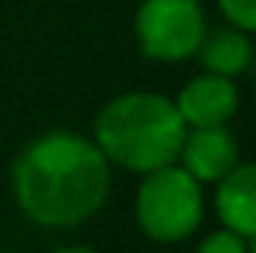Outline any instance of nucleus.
<instances>
[{
  "instance_id": "nucleus-1",
  "label": "nucleus",
  "mask_w": 256,
  "mask_h": 253,
  "mask_svg": "<svg viewBox=\"0 0 256 253\" xmlns=\"http://www.w3.org/2000/svg\"><path fill=\"white\" fill-rule=\"evenodd\" d=\"M18 208L39 226H74L92 218L110 194V161L96 140L48 131L12 167Z\"/></svg>"
},
{
  "instance_id": "nucleus-2",
  "label": "nucleus",
  "mask_w": 256,
  "mask_h": 253,
  "mask_svg": "<svg viewBox=\"0 0 256 253\" xmlns=\"http://www.w3.org/2000/svg\"><path fill=\"white\" fill-rule=\"evenodd\" d=\"M185 120L167 96L126 92L108 102L96 120V143L108 161L134 173H149L179 158Z\"/></svg>"
},
{
  "instance_id": "nucleus-3",
  "label": "nucleus",
  "mask_w": 256,
  "mask_h": 253,
  "mask_svg": "<svg viewBox=\"0 0 256 253\" xmlns=\"http://www.w3.org/2000/svg\"><path fill=\"white\" fill-rule=\"evenodd\" d=\"M134 214L140 230L155 242H182L202 220V188L185 167L164 164L149 170L137 188Z\"/></svg>"
},
{
  "instance_id": "nucleus-4",
  "label": "nucleus",
  "mask_w": 256,
  "mask_h": 253,
  "mask_svg": "<svg viewBox=\"0 0 256 253\" xmlns=\"http://www.w3.org/2000/svg\"><path fill=\"white\" fill-rule=\"evenodd\" d=\"M143 57L179 63L200 51L206 39V15L196 0H143L134 18Z\"/></svg>"
},
{
  "instance_id": "nucleus-5",
  "label": "nucleus",
  "mask_w": 256,
  "mask_h": 253,
  "mask_svg": "<svg viewBox=\"0 0 256 253\" xmlns=\"http://www.w3.org/2000/svg\"><path fill=\"white\" fill-rule=\"evenodd\" d=\"M176 108H179L188 128L226 126L238 110V92H236L232 78L218 74V72H206L182 86Z\"/></svg>"
},
{
  "instance_id": "nucleus-6",
  "label": "nucleus",
  "mask_w": 256,
  "mask_h": 253,
  "mask_svg": "<svg viewBox=\"0 0 256 253\" xmlns=\"http://www.w3.org/2000/svg\"><path fill=\"white\" fill-rule=\"evenodd\" d=\"M179 158H182V167L200 185L220 182L238 164V143L226 131V126L191 128V131H185Z\"/></svg>"
},
{
  "instance_id": "nucleus-7",
  "label": "nucleus",
  "mask_w": 256,
  "mask_h": 253,
  "mask_svg": "<svg viewBox=\"0 0 256 253\" xmlns=\"http://www.w3.org/2000/svg\"><path fill=\"white\" fill-rule=\"evenodd\" d=\"M214 212L220 224L244 242L256 236V164H236L218 182Z\"/></svg>"
},
{
  "instance_id": "nucleus-8",
  "label": "nucleus",
  "mask_w": 256,
  "mask_h": 253,
  "mask_svg": "<svg viewBox=\"0 0 256 253\" xmlns=\"http://www.w3.org/2000/svg\"><path fill=\"white\" fill-rule=\"evenodd\" d=\"M200 60L206 66V72H218V74H226V78H236L238 72H244L250 57H254V48H250V39L242 27H226V30H214L212 36L206 33L202 45H200Z\"/></svg>"
},
{
  "instance_id": "nucleus-9",
  "label": "nucleus",
  "mask_w": 256,
  "mask_h": 253,
  "mask_svg": "<svg viewBox=\"0 0 256 253\" xmlns=\"http://www.w3.org/2000/svg\"><path fill=\"white\" fill-rule=\"evenodd\" d=\"M218 6L230 24L242 27L244 33H256V0H218Z\"/></svg>"
},
{
  "instance_id": "nucleus-10",
  "label": "nucleus",
  "mask_w": 256,
  "mask_h": 253,
  "mask_svg": "<svg viewBox=\"0 0 256 253\" xmlns=\"http://www.w3.org/2000/svg\"><path fill=\"white\" fill-rule=\"evenodd\" d=\"M200 250L202 253H242L248 250V242L238 236V232H232V230H218V232H212L208 238H202L200 242Z\"/></svg>"
},
{
  "instance_id": "nucleus-11",
  "label": "nucleus",
  "mask_w": 256,
  "mask_h": 253,
  "mask_svg": "<svg viewBox=\"0 0 256 253\" xmlns=\"http://www.w3.org/2000/svg\"><path fill=\"white\" fill-rule=\"evenodd\" d=\"M248 250L256 253V236H250V238H248Z\"/></svg>"
}]
</instances>
